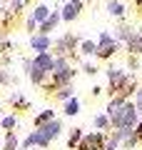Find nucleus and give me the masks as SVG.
Masks as SVG:
<instances>
[{
  "label": "nucleus",
  "instance_id": "1",
  "mask_svg": "<svg viewBox=\"0 0 142 150\" xmlns=\"http://www.w3.org/2000/svg\"><path fill=\"white\" fill-rule=\"evenodd\" d=\"M112 118H115L117 125H132V120H135V108L122 105V112H112Z\"/></svg>",
  "mask_w": 142,
  "mask_h": 150
},
{
  "label": "nucleus",
  "instance_id": "2",
  "mask_svg": "<svg viewBox=\"0 0 142 150\" xmlns=\"http://www.w3.org/2000/svg\"><path fill=\"white\" fill-rule=\"evenodd\" d=\"M50 68H53V60L47 58V55H40V58H37L35 63H32V78L37 80L42 70H50Z\"/></svg>",
  "mask_w": 142,
  "mask_h": 150
},
{
  "label": "nucleus",
  "instance_id": "3",
  "mask_svg": "<svg viewBox=\"0 0 142 150\" xmlns=\"http://www.w3.org/2000/svg\"><path fill=\"white\" fill-rule=\"evenodd\" d=\"M112 50H115V43H112V40H110V35L105 33V35H102V48L97 50V53H100V55H110Z\"/></svg>",
  "mask_w": 142,
  "mask_h": 150
},
{
  "label": "nucleus",
  "instance_id": "4",
  "mask_svg": "<svg viewBox=\"0 0 142 150\" xmlns=\"http://www.w3.org/2000/svg\"><path fill=\"white\" fill-rule=\"evenodd\" d=\"M77 10H80V0H72V3L65 8V18H67V20H70V18H75V15H77Z\"/></svg>",
  "mask_w": 142,
  "mask_h": 150
},
{
  "label": "nucleus",
  "instance_id": "5",
  "mask_svg": "<svg viewBox=\"0 0 142 150\" xmlns=\"http://www.w3.org/2000/svg\"><path fill=\"white\" fill-rule=\"evenodd\" d=\"M97 145H100V138L92 135V138H87V140L82 143V150H92V148H97Z\"/></svg>",
  "mask_w": 142,
  "mask_h": 150
},
{
  "label": "nucleus",
  "instance_id": "6",
  "mask_svg": "<svg viewBox=\"0 0 142 150\" xmlns=\"http://www.w3.org/2000/svg\"><path fill=\"white\" fill-rule=\"evenodd\" d=\"M32 45H35L37 50H45L47 48V38H32Z\"/></svg>",
  "mask_w": 142,
  "mask_h": 150
},
{
  "label": "nucleus",
  "instance_id": "7",
  "mask_svg": "<svg viewBox=\"0 0 142 150\" xmlns=\"http://www.w3.org/2000/svg\"><path fill=\"white\" fill-rule=\"evenodd\" d=\"M77 112V100H70L67 103V115H75Z\"/></svg>",
  "mask_w": 142,
  "mask_h": 150
},
{
  "label": "nucleus",
  "instance_id": "8",
  "mask_svg": "<svg viewBox=\"0 0 142 150\" xmlns=\"http://www.w3.org/2000/svg\"><path fill=\"white\" fill-rule=\"evenodd\" d=\"M110 10L115 13V15H122V5L120 3H110Z\"/></svg>",
  "mask_w": 142,
  "mask_h": 150
},
{
  "label": "nucleus",
  "instance_id": "9",
  "mask_svg": "<svg viewBox=\"0 0 142 150\" xmlns=\"http://www.w3.org/2000/svg\"><path fill=\"white\" fill-rule=\"evenodd\" d=\"M55 20H58V18H50V20H45V25H42V30H53V25H55Z\"/></svg>",
  "mask_w": 142,
  "mask_h": 150
},
{
  "label": "nucleus",
  "instance_id": "10",
  "mask_svg": "<svg viewBox=\"0 0 142 150\" xmlns=\"http://www.w3.org/2000/svg\"><path fill=\"white\" fill-rule=\"evenodd\" d=\"M45 15H47V8H37V10H35V18H37V20H42Z\"/></svg>",
  "mask_w": 142,
  "mask_h": 150
},
{
  "label": "nucleus",
  "instance_id": "11",
  "mask_svg": "<svg viewBox=\"0 0 142 150\" xmlns=\"http://www.w3.org/2000/svg\"><path fill=\"white\" fill-rule=\"evenodd\" d=\"M82 50H85V53H95V50H97V45H95V43H85Z\"/></svg>",
  "mask_w": 142,
  "mask_h": 150
},
{
  "label": "nucleus",
  "instance_id": "12",
  "mask_svg": "<svg viewBox=\"0 0 142 150\" xmlns=\"http://www.w3.org/2000/svg\"><path fill=\"white\" fill-rule=\"evenodd\" d=\"M47 118H53V112H42L40 118H37V123H45V120H47Z\"/></svg>",
  "mask_w": 142,
  "mask_h": 150
},
{
  "label": "nucleus",
  "instance_id": "13",
  "mask_svg": "<svg viewBox=\"0 0 142 150\" xmlns=\"http://www.w3.org/2000/svg\"><path fill=\"white\" fill-rule=\"evenodd\" d=\"M3 123H5V128H13V125H15V120H13V118H5Z\"/></svg>",
  "mask_w": 142,
  "mask_h": 150
},
{
  "label": "nucleus",
  "instance_id": "14",
  "mask_svg": "<svg viewBox=\"0 0 142 150\" xmlns=\"http://www.w3.org/2000/svg\"><path fill=\"white\" fill-rule=\"evenodd\" d=\"M140 133H142V125H140Z\"/></svg>",
  "mask_w": 142,
  "mask_h": 150
}]
</instances>
